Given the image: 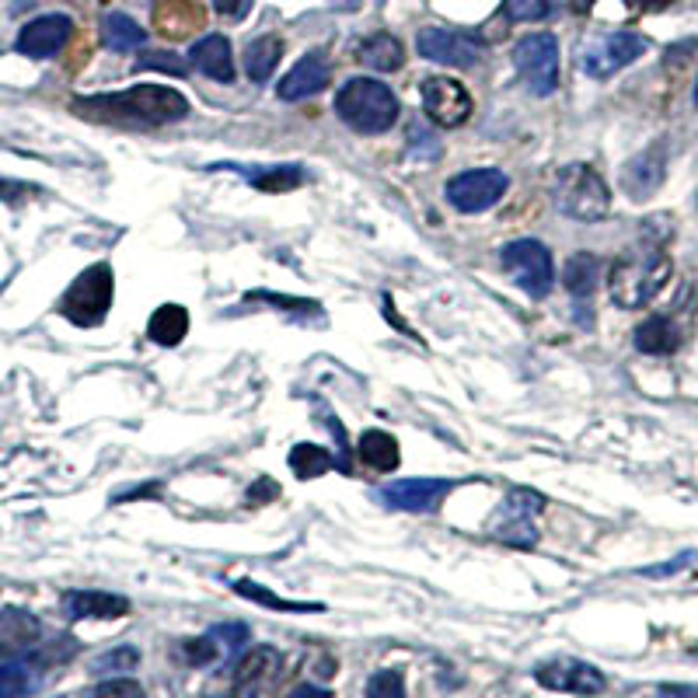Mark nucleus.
Returning a JSON list of instances; mask_svg holds the SVG:
<instances>
[{
	"mask_svg": "<svg viewBox=\"0 0 698 698\" xmlns=\"http://www.w3.org/2000/svg\"><path fill=\"white\" fill-rule=\"evenodd\" d=\"M137 663H140V650H134V646H119V650L98 657L95 670H101V675H112V670H134Z\"/></svg>",
	"mask_w": 698,
	"mask_h": 698,
	"instance_id": "obj_37",
	"label": "nucleus"
},
{
	"mask_svg": "<svg viewBox=\"0 0 698 698\" xmlns=\"http://www.w3.org/2000/svg\"><path fill=\"white\" fill-rule=\"evenodd\" d=\"M39 618L21 611V608H4L0 611V660L21 657L29 646H36L39 639Z\"/></svg>",
	"mask_w": 698,
	"mask_h": 698,
	"instance_id": "obj_21",
	"label": "nucleus"
},
{
	"mask_svg": "<svg viewBox=\"0 0 698 698\" xmlns=\"http://www.w3.org/2000/svg\"><path fill=\"white\" fill-rule=\"evenodd\" d=\"M73 36V21L67 14H42L36 21H29L24 29L18 32V53L21 57H32V60H49L57 57L60 49L70 42Z\"/></svg>",
	"mask_w": 698,
	"mask_h": 698,
	"instance_id": "obj_14",
	"label": "nucleus"
},
{
	"mask_svg": "<svg viewBox=\"0 0 698 698\" xmlns=\"http://www.w3.org/2000/svg\"><path fill=\"white\" fill-rule=\"evenodd\" d=\"M112 291H116V279H112V269L106 263L98 266H88L81 276H77L63 301H60V315L67 322H73L77 328H95L106 322L109 307H112Z\"/></svg>",
	"mask_w": 698,
	"mask_h": 698,
	"instance_id": "obj_5",
	"label": "nucleus"
},
{
	"mask_svg": "<svg viewBox=\"0 0 698 698\" xmlns=\"http://www.w3.org/2000/svg\"><path fill=\"white\" fill-rule=\"evenodd\" d=\"M663 175H667V147L653 144L642 154H636V158L622 168V189L629 193V199L642 203L660 189Z\"/></svg>",
	"mask_w": 698,
	"mask_h": 698,
	"instance_id": "obj_16",
	"label": "nucleus"
},
{
	"mask_svg": "<svg viewBox=\"0 0 698 698\" xmlns=\"http://www.w3.org/2000/svg\"><path fill=\"white\" fill-rule=\"evenodd\" d=\"M183 653H186V660H189L193 667H206V663H214V660L220 657V639H217L214 632H206V636H199V639H189V642L183 646Z\"/></svg>",
	"mask_w": 698,
	"mask_h": 698,
	"instance_id": "obj_35",
	"label": "nucleus"
},
{
	"mask_svg": "<svg viewBox=\"0 0 698 698\" xmlns=\"http://www.w3.org/2000/svg\"><path fill=\"white\" fill-rule=\"evenodd\" d=\"M367 698H405V681L399 670H377L367 681Z\"/></svg>",
	"mask_w": 698,
	"mask_h": 698,
	"instance_id": "obj_36",
	"label": "nucleus"
},
{
	"mask_svg": "<svg viewBox=\"0 0 698 698\" xmlns=\"http://www.w3.org/2000/svg\"><path fill=\"white\" fill-rule=\"evenodd\" d=\"M287 698H332V691L318 688V685H297Z\"/></svg>",
	"mask_w": 698,
	"mask_h": 698,
	"instance_id": "obj_43",
	"label": "nucleus"
},
{
	"mask_svg": "<svg viewBox=\"0 0 698 698\" xmlns=\"http://www.w3.org/2000/svg\"><path fill=\"white\" fill-rule=\"evenodd\" d=\"M399 441L392 433H384V430H367L364 436H360V461L371 464V469L377 472H392L399 469Z\"/></svg>",
	"mask_w": 698,
	"mask_h": 698,
	"instance_id": "obj_28",
	"label": "nucleus"
},
{
	"mask_svg": "<svg viewBox=\"0 0 698 698\" xmlns=\"http://www.w3.org/2000/svg\"><path fill=\"white\" fill-rule=\"evenodd\" d=\"M632 343H636V350L646 353V356H670V353H675V350L681 346V332H678V325L670 322V318L657 315V318H646V322L636 328Z\"/></svg>",
	"mask_w": 698,
	"mask_h": 698,
	"instance_id": "obj_24",
	"label": "nucleus"
},
{
	"mask_svg": "<svg viewBox=\"0 0 698 698\" xmlns=\"http://www.w3.org/2000/svg\"><path fill=\"white\" fill-rule=\"evenodd\" d=\"M63 611L70 618H122L129 615V601L106 590H70L63 593Z\"/></svg>",
	"mask_w": 698,
	"mask_h": 698,
	"instance_id": "obj_22",
	"label": "nucleus"
},
{
	"mask_svg": "<svg viewBox=\"0 0 698 698\" xmlns=\"http://www.w3.org/2000/svg\"><path fill=\"white\" fill-rule=\"evenodd\" d=\"M500 263L510 273V279L528 297H534V301L549 297L552 283H556V266H552V252L541 245L538 238H517V242H510L500 252Z\"/></svg>",
	"mask_w": 698,
	"mask_h": 698,
	"instance_id": "obj_6",
	"label": "nucleus"
},
{
	"mask_svg": "<svg viewBox=\"0 0 698 698\" xmlns=\"http://www.w3.org/2000/svg\"><path fill=\"white\" fill-rule=\"evenodd\" d=\"M510 189V178L500 168H472L461 171L448 183V203L461 214H482L489 206H497Z\"/></svg>",
	"mask_w": 698,
	"mask_h": 698,
	"instance_id": "obj_9",
	"label": "nucleus"
},
{
	"mask_svg": "<svg viewBox=\"0 0 698 698\" xmlns=\"http://www.w3.org/2000/svg\"><path fill=\"white\" fill-rule=\"evenodd\" d=\"M245 175L252 178V186H255V189H263V193H287V189H297V186L304 183L301 168H294V165H276V168H269V171H255V168H248Z\"/></svg>",
	"mask_w": 698,
	"mask_h": 698,
	"instance_id": "obj_33",
	"label": "nucleus"
},
{
	"mask_svg": "<svg viewBox=\"0 0 698 698\" xmlns=\"http://www.w3.org/2000/svg\"><path fill=\"white\" fill-rule=\"evenodd\" d=\"M451 489H454L451 479H402V482H392L387 489H381V500L392 510L426 513L433 507H441Z\"/></svg>",
	"mask_w": 698,
	"mask_h": 698,
	"instance_id": "obj_15",
	"label": "nucleus"
},
{
	"mask_svg": "<svg viewBox=\"0 0 698 698\" xmlns=\"http://www.w3.org/2000/svg\"><path fill=\"white\" fill-rule=\"evenodd\" d=\"M513 63L531 95H552L559 88V39L552 32L524 36L513 49Z\"/></svg>",
	"mask_w": 698,
	"mask_h": 698,
	"instance_id": "obj_8",
	"label": "nucleus"
},
{
	"mask_svg": "<svg viewBox=\"0 0 698 698\" xmlns=\"http://www.w3.org/2000/svg\"><path fill=\"white\" fill-rule=\"evenodd\" d=\"M660 698H698V685H660Z\"/></svg>",
	"mask_w": 698,
	"mask_h": 698,
	"instance_id": "obj_42",
	"label": "nucleus"
},
{
	"mask_svg": "<svg viewBox=\"0 0 698 698\" xmlns=\"http://www.w3.org/2000/svg\"><path fill=\"white\" fill-rule=\"evenodd\" d=\"M642 53H646V39L642 36H636V32H611V36H604L598 42H590L583 49L580 63H583V70L590 77L604 81V77H611V73H618L622 67L636 63Z\"/></svg>",
	"mask_w": 698,
	"mask_h": 698,
	"instance_id": "obj_11",
	"label": "nucleus"
},
{
	"mask_svg": "<svg viewBox=\"0 0 698 698\" xmlns=\"http://www.w3.org/2000/svg\"><path fill=\"white\" fill-rule=\"evenodd\" d=\"M279 675V653L269 646L252 650L235 670V698H263Z\"/></svg>",
	"mask_w": 698,
	"mask_h": 698,
	"instance_id": "obj_18",
	"label": "nucleus"
},
{
	"mask_svg": "<svg viewBox=\"0 0 698 698\" xmlns=\"http://www.w3.org/2000/svg\"><path fill=\"white\" fill-rule=\"evenodd\" d=\"M328 85V60L322 49H312V53H304L291 73H283V81L276 85V95L283 101H301V98H312L318 91H325Z\"/></svg>",
	"mask_w": 698,
	"mask_h": 698,
	"instance_id": "obj_17",
	"label": "nucleus"
},
{
	"mask_svg": "<svg viewBox=\"0 0 698 698\" xmlns=\"http://www.w3.org/2000/svg\"><path fill=\"white\" fill-rule=\"evenodd\" d=\"M420 91H423V112L430 116L433 126L454 129L461 122H469L472 95L461 81H454V77H430V81H423Z\"/></svg>",
	"mask_w": 698,
	"mask_h": 698,
	"instance_id": "obj_10",
	"label": "nucleus"
},
{
	"mask_svg": "<svg viewBox=\"0 0 698 698\" xmlns=\"http://www.w3.org/2000/svg\"><path fill=\"white\" fill-rule=\"evenodd\" d=\"M279 57H283V42L276 36H258L245 46V57H242L245 73L252 77V81L263 85V81H269V73L276 70Z\"/></svg>",
	"mask_w": 698,
	"mask_h": 698,
	"instance_id": "obj_29",
	"label": "nucleus"
},
{
	"mask_svg": "<svg viewBox=\"0 0 698 698\" xmlns=\"http://www.w3.org/2000/svg\"><path fill=\"white\" fill-rule=\"evenodd\" d=\"M545 510V497H538L534 489H510L500 510L489 517V534L503 545L513 549H531L538 541L534 517Z\"/></svg>",
	"mask_w": 698,
	"mask_h": 698,
	"instance_id": "obj_7",
	"label": "nucleus"
},
{
	"mask_svg": "<svg viewBox=\"0 0 698 698\" xmlns=\"http://www.w3.org/2000/svg\"><path fill=\"white\" fill-rule=\"evenodd\" d=\"M675 276V263L660 245H642L636 252H626L618 263L611 266L608 276V291L618 307H646Z\"/></svg>",
	"mask_w": 698,
	"mask_h": 698,
	"instance_id": "obj_2",
	"label": "nucleus"
},
{
	"mask_svg": "<svg viewBox=\"0 0 698 698\" xmlns=\"http://www.w3.org/2000/svg\"><path fill=\"white\" fill-rule=\"evenodd\" d=\"M186 332H189V312L186 307H178V304L158 307V312L150 315V325H147L150 343H158V346H178L186 340Z\"/></svg>",
	"mask_w": 698,
	"mask_h": 698,
	"instance_id": "obj_26",
	"label": "nucleus"
},
{
	"mask_svg": "<svg viewBox=\"0 0 698 698\" xmlns=\"http://www.w3.org/2000/svg\"><path fill=\"white\" fill-rule=\"evenodd\" d=\"M235 587V593H242V598H248V601H255V604H263V608H273V611H291V615H315V611H322L325 604H301V601H283V598H276L273 590H266V587H258L255 580H235L230 583Z\"/></svg>",
	"mask_w": 698,
	"mask_h": 698,
	"instance_id": "obj_31",
	"label": "nucleus"
},
{
	"mask_svg": "<svg viewBox=\"0 0 698 698\" xmlns=\"http://www.w3.org/2000/svg\"><path fill=\"white\" fill-rule=\"evenodd\" d=\"M137 67L140 70H165V73H171V77H186V60L183 57H175V53H144L140 60H137Z\"/></svg>",
	"mask_w": 698,
	"mask_h": 698,
	"instance_id": "obj_38",
	"label": "nucleus"
},
{
	"mask_svg": "<svg viewBox=\"0 0 698 698\" xmlns=\"http://www.w3.org/2000/svg\"><path fill=\"white\" fill-rule=\"evenodd\" d=\"M248 503H263V500H276L279 497V485L273 482V479H263V482H255L252 489H248Z\"/></svg>",
	"mask_w": 698,
	"mask_h": 698,
	"instance_id": "obj_40",
	"label": "nucleus"
},
{
	"mask_svg": "<svg viewBox=\"0 0 698 698\" xmlns=\"http://www.w3.org/2000/svg\"><path fill=\"white\" fill-rule=\"evenodd\" d=\"M598 279H601V258L587 255V252L573 255L562 269V283H566V291L573 294V307H577V318L583 322V328L590 322V297H593V291H598Z\"/></svg>",
	"mask_w": 698,
	"mask_h": 698,
	"instance_id": "obj_19",
	"label": "nucleus"
},
{
	"mask_svg": "<svg viewBox=\"0 0 698 698\" xmlns=\"http://www.w3.org/2000/svg\"><path fill=\"white\" fill-rule=\"evenodd\" d=\"M214 8L220 14H238L242 11V0H214Z\"/></svg>",
	"mask_w": 698,
	"mask_h": 698,
	"instance_id": "obj_44",
	"label": "nucleus"
},
{
	"mask_svg": "<svg viewBox=\"0 0 698 698\" xmlns=\"http://www.w3.org/2000/svg\"><path fill=\"white\" fill-rule=\"evenodd\" d=\"M416 49L420 57L430 60V63H444V67H475L482 49L475 39L461 36V32H451V29H423L416 36Z\"/></svg>",
	"mask_w": 698,
	"mask_h": 698,
	"instance_id": "obj_13",
	"label": "nucleus"
},
{
	"mask_svg": "<svg viewBox=\"0 0 698 698\" xmlns=\"http://www.w3.org/2000/svg\"><path fill=\"white\" fill-rule=\"evenodd\" d=\"M534 681L549 691H573V695H601L608 688V678L598 667L587 660H573V657H559L534 667Z\"/></svg>",
	"mask_w": 698,
	"mask_h": 698,
	"instance_id": "obj_12",
	"label": "nucleus"
},
{
	"mask_svg": "<svg viewBox=\"0 0 698 698\" xmlns=\"http://www.w3.org/2000/svg\"><path fill=\"white\" fill-rule=\"evenodd\" d=\"M39 685L36 663L29 657H11L0 663V698H29Z\"/></svg>",
	"mask_w": 698,
	"mask_h": 698,
	"instance_id": "obj_30",
	"label": "nucleus"
},
{
	"mask_svg": "<svg viewBox=\"0 0 698 698\" xmlns=\"http://www.w3.org/2000/svg\"><path fill=\"white\" fill-rule=\"evenodd\" d=\"M559 0H507V14L513 21H545Z\"/></svg>",
	"mask_w": 698,
	"mask_h": 698,
	"instance_id": "obj_34",
	"label": "nucleus"
},
{
	"mask_svg": "<svg viewBox=\"0 0 698 698\" xmlns=\"http://www.w3.org/2000/svg\"><path fill=\"white\" fill-rule=\"evenodd\" d=\"M189 63L206 73V77H214V81L220 85H230L235 81V53H230V42L224 36H203L199 42H193L189 49Z\"/></svg>",
	"mask_w": 698,
	"mask_h": 698,
	"instance_id": "obj_20",
	"label": "nucleus"
},
{
	"mask_svg": "<svg viewBox=\"0 0 698 698\" xmlns=\"http://www.w3.org/2000/svg\"><path fill=\"white\" fill-rule=\"evenodd\" d=\"M203 24V8L196 0H161L154 8V29L168 39H186Z\"/></svg>",
	"mask_w": 698,
	"mask_h": 698,
	"instance_id": "obj_23",
	"label": "nucleus"
},
{
	"mask_svg": "<svg viewBox=\"0 0 698 698\" xmlns=\"http://www.w3.org/2000/svg\"><path fill=\"white\" fill-rule=\"evenodd\" d=\"M552 203L562 217L598 224L611 210V193L604 178L590 165H566L552 183Z\"/></svg>",
	"mask_w": 698,
	"mask_h": 698,
	"instance_id": "obj_4",
	"label": "nucleus"
},
{
	"mask_svg": "<svg viewBox=\"0 0 698 698\" xmlns=\"http://www.w3.org/2000/svg\"><path fill=\"white\" fill-rule=\"evenodd\" d=\"M335 112L356 134H384L399 122L402 109L387 85L374 81V77H353L335 95Z\"/></svg>",
	"mask_w": 698,
	"mask_h": 698,
	"instance_id": "obj_3",
	"label": "nucleus"
},
{
	"mask_svg": "<svg viewBox=\"0 0 698 698\" xmlns=\"http://www.w3.org/2000/svg\"><path fill=\"white\" fill-rule=\"evenodd\" d=\"M695 559V552H685V556H678L675 562H663V566H653V570H646V577H667V573H678L681 566H688Z\"/></svg>",
	"mask_w": 698,
	"mask_h": 698,
	"instance_id": "obj_41",
	"label": "nucleus"
},
{
	"mask_svg": "<svg viewBox=\"0 0 698 698\" xmlns=\"http://www.w3.org/2000/svg\"><path fill=\"white\" fill-rule=\"evenodd\" d=\"M360 63L371 70H381V73H392L405 63V49L395 36L374 32L371 39H364V46H360Z\"/></svg>",
	"mask_w": 698,
	"mask_h": 698,
	"instance_id": "obj_25",
	"label": "nucleus"
},
{
	"mask_svg": "<svg viewBox=\"0 0 698 698\" xmlns=\"http://www.w3.org/2000/svg\"><path fill=\"white\" fill-rule=\"evenodd\" d=\"M91 698H144V688L129 678H116V681H101Z\"/></svg>",
	"mask_w": 698,
	"mask_h": 698,
	"instance_id": "obj_39",
	"label": "nucleus"
},
{
	"mask_svg": "<svg viewBox=\"0 0 698 698\" xmlns=\"http://www.w3.org/2000/svg\"><path fill=\"white\" fill-rule=\"evenodd\" d=\"M695 106H698V81H695Z\"/></svg>",
	"mask_w": 698,
	"mask_h": 698,
	"instance_id": "obj_45",
	"label": "nucleus"
},
{
	"mask_svg": "<svg viewBox=\"0 0 698 698\" xmlns=\"http://www.w3.org/2000/svg\"><path fill=\"white\" fill-rule=\"evenodd\" d=\"M291 469L297 479H318L332 469V454L318 444H297L291 451Z\"/></svg>",
	"mask_w": 698,
	"mask_h": 698,
	"instance_id": "obj_32",
	"label": "nucleus"
},
{
	"mask_svg": "<svg viewBox=\"0 0 698 698\" xmlns=\"http://www.w3.org/2000/svg\"><path fill=\"white\" fill-rule=\"evenodd\" d=\"M695 650H698V646H695Z\"/></svg>",
	"mask_w": 698,
	"mask_h": 698,
	"instance_id": "obj_46",
	"label": "nucleus"
},
{
	"mask_svg": "<svg viewBox=\"0 0 698 698\" xmlns=\"http://www.w3.org/2000/svg\"><path fill=\"white\" fill-rule=\"evenodd\" d=\"M73 112L95 119V122H109L122 129H154L165 122H178L189 112L186 95H178L161 85H137L129 91L116 95H98V98H77Z\"/></svg>",
	"mask_w": 698,
	"mask_h": 698,
	"instance_id": "obj_1",
	"label": "nucleus"
},
{
	"mask_svg": "<svg viewBox=\"0 0 698 698\" xmlns=\"http://www.w3.org/2000/svg\"><path fill=\"white\" fill-rule=\"evenodd\" d=\"M101 42H106L112 53H129V49H140L147 42V32L129 14L112 11L101 18Z\"/></svg>",
	"mask_w": 698,
	"mask_h": 698,
	"instance_id": "obj_27",
	"label": "nucleus"
}]
</instances>
